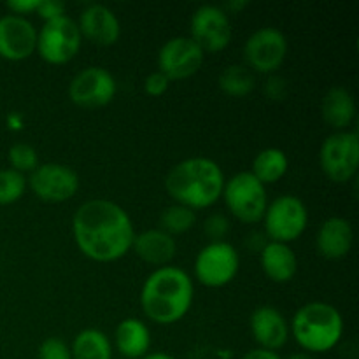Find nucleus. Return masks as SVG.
Returning a JSON list of instances; mask_svg holds the SVG:
<instances>
[{
  "mask_svg": "<svg viewBox=\"0 0 359 359\" xmlns=\"http://www.w3.org/2000/svg\"><path fill=\"white\" fill-rule=\"evenodd\" d=\"M142 359H177V358L170 356V354H167V353H149Z\"/></svg>",
  "mask_w": 359,
  "mask_h": 359,
  "instance_id": "4c0bfd02",
  "label": "nucleus"
},
{
  "mask_svg": "<svg viewBox=\"0 0 359 359\" xmlns=\"http://www.w3.org/2000/svg\"><path fill=\"white\" fill-rule=\"evenodd\" d=\"M28 188L27 177L13 168L0 170V205H11L21 200Z\"/></svg>",
  "mask_w": 359,
  "mask_h": 359,
  "instance_id": "bb28decb",
  "label": "nucleus"
},
{
  "mask_svg": "<svg viewBox=\"0 0 359 359\" xmlns=\"http://www.w3.org/2000/svg\"><path fill=\"white\" fill-rule=\"evenodd\" d=\"M262 221L270 242L291 244L307 230L309 210L304 200L298 196L280 195L269 202Z\"/></svg>",
  "mask_w": 359,
  "mask_h": 359,
  "instance_id": "423d86ee",
  "label": "nucleus"
},
{
  "mask_svg": "<svg viewBox=\"0 0 359 359\" xmlns=\"http://www.w3.org/2000/svg\"><path fill=\"white\" fill-rule=\"evenodd\" d=\"M79 32L83 37L97 46H114L121 37V23L111 7L104 4H90L79 14Z\"/></svg>",
  "mask_w": 359,
  "mask_h": 359,
  "instance_id": "f3484780",
  "label": "nucleus"
},
{
  "mask_svg": "<svg viewBox=\"0 0 359 359\" xmlns=\"http://www.w3.org/2000/svg\"><path fill=\"white\" fill-rule=\"evenodd\" d=\"M221 91L228 97L242 98L248 97L256 86V79L252 76V70L245 65H228L217 77Z\"/></svg>",
  "mask_w": 359,
  "mask_h": 359,
  "instance_id": "393cba45",
  "label": "nucleus"
},
{
  "mask_svg": "<svg viewBox=\"0 0 359 359\" xmlns=\"http://www.w3.org/2000/svg\"><path fill=\"white\" fill-rule=\"evenodd\" d=\"M72 237L86 258L97 263H112L132 251L135 228L121 205L111 200L93 198L74 212Z\"/></svg>",
  "mask_w": 359,
  "mask_h": 359,
  "instance_id": "f257e3e1",
  "label": "nucleus"
},
{
  "mask_svg": "<svg viewBox=\"0 0 359 359\" xmlns=\"http://www.w3.org/2000/svg\"><path fill=\"white\" fill-rule=\"evenodd\" d=\"M37 49V28L28 18L6 14L0 16V58L23 62Z\"/></svg>",
  "mask_w": 359,
  "mask_h": 359,
  "instance_id": "2eb2a0df",
  "label": "nucleus"
},
{
  "mask_svg": "<svg viewBox=\"0 0 359 359\" xmlns=\"http://www.w3.org/2000/svg\"><path fill=\"white\" fill-rule=\"evenodd\" d=\"M290 170V158L279 147H266L259 151L252 160L251 174L262 182L263 186L276 184Z\"/></svg>",
  "mask_w": 359,
  "mask_h": 359,
  "instance_id": "5701e85b",
  "label": "nucleus"
},
{
  "mask_svg": "<svg viewBox=\"0 0 359 359\" xmlns=\"http://www.w3.org/2000/svg\"><path fill=\"white\" fill-rule=\"evenodd\" d=\"M321 114L326 125L335 128L337 132L347 130L356 118V102L353 93L342 86L330 88L323 97Z\"/></svg>",
  "mask_w": 359,
  "mask_h": 359,
  "instance_id": "4be33fe9",
  "label": "nucleus"
},
{
  "mask_svg": "<svg viewBox=\"0 0 359 359\" xmlns=\"http://www.w3.org/2000/svg\"><path fill=\"white\" fill-rule=\"evenodd\" d=\"M118 93L116 77L105 67L91 65L79 70L69 84V97L84 109L105 107Z\"/></svg>",
  "mask_w": 359,
  "mask_h": 359,
  "instance_id": "f8f14e48",
  "label": "nucleus"
},
{
  "mask_svg": "<svg viewBox=\"0 0 359 359\" xmlns=\"http://www.w3.org/2000/svg\"><path fill=\"white\" fill-rule=\"evenodd\" d=\"M203 233L210 242H223L230 233V221L223 214H210L203 223Z\"/></svg>",
  "mask_w": 359,
  "mask_h": 359,
  "instance_id": "c756f323",
  "label": "nucleus"
},
{
  "mask_svg": "<svg viewBox=\"0 0 359 359\" xmlns=\"http://www.w3.org/2000/svg\"><path fill=\"white\" fill-rule=\"evenodd\" d=\"M354 230L346 217L333 216L321 223L316 237V248L326 259H342L353 249Z\"/></svg>",
  "mask_w": 359,
  "mask_h": 359,
  "instance_id": "a211bd4d",
  "label": "nucleus"
},
{
  "mask_svg": "<svg viewBox=\"0 0 359 359\" xmlns=\"http://www.w3.org/2000/svg\"><path fill=\"white\" fill-rule=\"evenodd\" d=\"M32 193L48 203H62L79 191V175L63 163H41L27 179Z\"/></svg>",
  "mask_w": 359,
  "mask_h": 359,
  "instance_id": "ddd939ff",
  "label": "nucleus"
},
{
  "mask_svg": "<svg viewBox=\"0 0 359 359\" xmlns=\"http://www.w3.org/2000/svg\"><path fill=\"white\" fill-rule=\"evenodd\" d=\"M7 126L13 130H21V126H23V118H21L18 112H11V114L7 116Z\"/></svg>",
  "mask_w": 359,
  "mask_h": 359,
  "instance_id": "c9c22d12",
  "label": "nucleus"
},
{
  "mask_svg": "<svg viewBox=\"0 0 359 359\" xmlns=\"http://www.w3.org/2000/svg\"><path fill=\"white\" fill-rule=\"evenodd\" d=\"M219 359H230V358H219Z\"/></svg>",
  "mask_w": 359,
  "mask_h": 359,
  "instance_id": "ea45409f",
  "label": "nucleus"
},
{
  "mask_svg": "<svg viewBox=\"0 0 359 359\" xmlns=\"http://www.w3.org/2000/svg\"><path fill=\"white\" fill-rule=\"evenodd\" d=\"M114 346L123 358L142 359L151 349V330L137 318H126L116 326Z\"/></svg>",
  "mask_w": 359,
  "mask_h": 359,
  "instance_id": "412c9836",
  "label": "nucleus"
},
{
  "mask_svg": "<svg viewBox=\"0 0 359 359\" xmlns=\"http://www.w3.org/2000/svg\"><path fill=\"white\" fill-rule=\"evenodd\" d=\"M223 170L210 158L193 156L179 161L165 177V189L174 203L189 207L196 212L219 202L224 188Z\"/></svg>",
  "mask_w": 359,
  "mask_h": 359,
  "instance_id": "7ed1b4c3",
  "label": "nucleus"
},
{
  "mask_svg": "<svg viewBox=\"0 0 359 359\" xmlns=\"http://www.w3.org/2000/svg\"><path fill=\"white\" fill-rule=\"evenodd\" d=\"M111 339L97 328H86L79 332L70 346L72 359H112Z\"/></svg>",
  "mask_w": 359,
  "mask_h": 359,
  "instance_id": "b1692460",
  "label": "nucleus"
},
{
  "mask_svg": "<svg viewBox=\"0 0 359 359\" xmlns=\"http://www.w3.org/2000/svg\"><path fill=\"white\" fill-rule=\"evenodd\" d=\"M242 359H283V358H280L277 353H273V351H265L256 347V349L249 351L248 354H244Z\"/></svg>",
  "mask_w": 359,
  "mask_h": 359,
  "instance_id": "f704fd0d",
  "label": "nucleus"
},
{
  "mask_svg": "<svg viewBox=\"0 0 359 359\" xmlns=\"http://www.w3.org/2000/svg\"><path fill=\"white\" fill-rule=\"evenodd\" d=\"M189 37L203 49V53H217L228 48L233 37L230 14L219 6L203 4L189 20Z\"/></svg>",
  "mask_w": 359,
  "mask_h": 359,
  "instance_id": "9b49d317",
  "label": "nucleus"
},
{
  "mask_svg": "<svg viewBox=\"0 0 359 359\" xmlns=\"http://www.w3.org/2000/svg\"><path fill=\"white\" fill-rule=\"evenodd\" d=\"M39 2H41V0H9V2L6 4V7L9 9L11 14L27 18V14L37 13Z\"/></svg>",
  "mask_w": 359,
  "mask_h": 359,
  "instance_id": "473e14b6",
  "label": "nucleus"
},
{
  "mask_svg": "<svg viewBox=\"0 0 359 359\" xmlns=\"http://www.w3.org/2000/svg\"><path fill=\"white\" fill-rule=\"evenodd\" d=\"M241 269V256L230 242H209L198 251L193 265L195 279L202 286L224 287L233 283Z\"/></svg>",
  "mask_w": 359,
  "mask_h": 359,
  "instance_id": "1a4fd4ad",
  "label": "nucleus"
},
{
  "mask_svg": "<svg viewBox=\"0 0 359 359\" xmlns=\"http://www.w3.org/2000/svg\"><path fill=\"white\" fill-rule=\"evenodd\" d=\"M259 265L272 283L287 284L297 276L298 258L290 244L269 241L259 252Z\"/></svg>",
  "mask_w": 359,
  "mask_h": 359,
  "instance_id": "aec40b11",
  "label": "nucleus"
},
{
  "mask_svg": "<svg viewBox=\"0 0 359 359\" xmlns=\"http://www.w3.org/2000/svg\"><path fill=\"white\" fill-rule=\"evenodd\" d=\"M344 318L339 309L326 302H311L294 312L290 335L309 354H325L335 349L344 337Z\"/></svg>",
  "mask_w": 359,
  "mask_h": 359,
  "instance_id": "20e7f679",
  "label": "nucleus"
},
{
  "mask_svg": "<svg viewBox=\"0 0 359 359\" xmlns=\"http://www.w3.org/2000/svg\"><path fill=\"white\" fill-rule=\"evenodd\" d=\"M168 88H170V79L163 76L160 70L147 74L146 79H144V93L149 95V97H161V95L167 93Z\"/></svg>",
  "mask_w": 359,
  "mask_h": 359,
  "instance_id": "7c9ffc66",
  "label": "nucleus"
},
{
  "mask_svg": "<svg viewBox=\"0 0 359 359\" xmlns=\"http://www.w3.org/2000/svg\"><path fill=\"white\" fill-rule=\"evenodd\" d=\"M37 14L44 21L55 20L65 14V4L58 2V0H41L37 7Z\"/></svg>",
  "mask_w": 359,
  "mask_h": 359,
  "instance_id": "2f4dec72",
  "label": "nucleus"
},
{
  "mask_svg": "<svg viewBox=\"0 0 359 359\" xmlns=\"http://www.w3.org/2000/svg\"><path fill=\"white\" fill-rule=\"evenodd\" d=\"M83 35L79 27L70 16L55 18L44 21L41 30L37 32V49L42 60L51 65H65L72 62L81 51Z\"/></svg>",
  "mask_w": 359,
  "mask_h": 359,
  "instance_id": "0eeeda50",
  "label": "nucleus"
},
{
  "mask_svg": "<svg viewBox=\"0 0 359 359\" xmlns=\"http://www.w3.org/2000/svg\"><path fill=\"white\" fill-rule=\"evenodd\" d=\"M286 359H316V358H314V354H309V353H305V351H300V353L290 354Z\"/></svg>",
  "mask_w": 359,
  "mask_h": 359,
  "instance_id": "58836bf2",
  "label": "nucleus"
},
{
  "mask_svg": "<svg viewBox=\"0 0 359 359\" xmlns=\"http://www.w3.org/2000/svg\"><path fill=\"white\" fill-rule=\"evenodd\" d=\"M287 39L279 28L263 27L252 32L245 41L244 60L249 70L259 74H273L280 69L287 56Z\"/></svg>",
  "mask_w": 359,
  "mask_h": 359,
  "instance_id": "9d476101",
  "label": "nucleus"
},
{
  "mask_svg": "<svg viewBox=\"0 0 359 359\" xmlns=\"http://www.w3.org/2000/svg\"><path fill=\"white\" fill-rule=\"evenodd\" d=\"M248 6V2H245V0H233V2H230V4H226V7H223L224 11H233V13H237V11H241V9H244V7Z\"/></svg>",
  "mask_w": 359,
  "mask_h": 359,
  "instance_id": "e433bc0d",
  "label": "nucleus"
},
{
  "mask_svg": "<svg viewBox=\"0 0 359 359\" xmlns=\"http://www.w3.org/2000/svg\"><path fill=\"white\" fill-rule=\"evenodd\" d=\"M205 53L189 35H179L165 42L158 51V70L172 81L195 76L203 65Z\"/></svg>",
  "mask_w": 359,
  "mask_h": 359,
  "instance_id": "4468645a",
  "label": "nucleus"
},
{
  "mask_svg": "<svg viewBox=\"0 0 359 359\" xmlns=\"http://www.w3.org/2000/svg\"><path fill=\"white\" fill-rule=\"evenodd\" d=\"M132 249L144 263L160 269L170 265L177 252V241L160 228H151L135 233Z\"/></svg>",
  "mask_w": 359,
  "mask_h": 359,
  "instance_id": "6ab92c4d",
  "label": "nucleus"
},
{
  "mask_svg": "<svg viewBox=\"0 0 359 359\" xmlns=\"http://www.w3.org/2000/svg\"><path fill=\"white\" fill-rule=\"evenodd\" d=\"M249 328L259 349L277 353L290 340V323L283 312L272 305L256 307L249 319Z\"/></svg>",
  "mask_w": 359,
  "mask_h": 359,
  "instance_id": "dca6fc26",
  "label": "nucleus"
},
{
  "mask_svg": "<svg viewBox=\"0 0 359 359\" xmlns=\"http://www.w3.org/2000/svg\"><path fill=\"white\" fill-rule=\"evenodd\" d=\"M195 300V284L179 266H160L146 277L140 290V307L149 321L170 326L186 318Z\"/></svg>",
  "mask_w": 359,
  "mask_h": 359,
  "instance_id": "f03ea898",
  "label": "nucleus"
},
{
  "mask_svg": "<svg viewBox=\"0 0 359 359\" xmlns=\"http://www.w3.org/2000/svg\"><path fill=\"white\" fill-rule=\"evenodd\" d=\"M319 165L326 177L337 184H346L358 174L359 135L351 130L326 137L319 149Z\"/></svg>",
  "mask_w": 359,
  "mask_h": 359,
  "instance_id": "6e6552de",
  "label": "nucleus"
},
{
  "mask_svg": "<svg viewBox=\"0 0 359 359\" xmlns=\"http://www.w3.org/2000/svg\"><path fill=\"white\" fill-rule=\"evenodd\" d=\"M195 224L196 212L193 209H189V207L181 205V203H172V205H168L160 216V230L172 235V237L186 233V231L191 230Z\"/></svg>",
  "mask_w": 359,
  "mask_h": 359,
  "instance_id": "a878e982",
  "label": "nucleus"
},
{
  "mask_svg": "<svg viewBox=\"0 0 359 359\" xmlns=\"http://www.w3.org/2000/svg\"><path fill=\"white\" fill-rule=\"evenodd\" d=\"M270 90H273L272 93L269 95L270 98H273V100H276V98H283L284 91H286V86H284V81L280 79V77L272 76L269 79V83H266V93H269Z\"/></svg>",
  "mask_w": 359,
  "mask_h": 359,
  "instance_id": "72a5a7b5",
  "label": "nucleus"
},
{
  "mask_svg": "<svg viewBox=\"0 0 359 359\" xmlns=\"http://www.w3.org/2000/svg\"><path fill=\"white\" fill-rule=\"evenodd\" d=\"M37 359H72L70 346L58 337H49L39 347Z\"/></svg>",
  "mask_w": 359,
  "mask_h": 359,
  "instance_id": "c85d7f7f",
  "label": "nucleus"
},
{
  "mask_svg": "<svg viewBox=\"0 0 359 359\" xmlns=\"http://www.w3.org/2000/svg\"><path fill=\"white\" fill-rule=\"evenodd\" d=\"M221 198L224 200L231 216L245 224L259 223L269 205L266 186H263L251 172H238L226 179Z\"/></svg>",
  "mask_w": 359,
  "mask_h": 359,
  "instance_id": "39448f33",
  "label": "nucleus"
},
{
  "mask_svg": "<svg viewBox=\"0 0 359 359\" xmlns=\"http://www.w3.org/2000/svg\"><path fill=\"white\" fill-rule=\"evenodd\" d=\"M7 160H9L11 168L20 174H32L35 168L39 167V154L37 149L34 146L27 142H18L13 144L9 147V153H7Z\"/></svg>",
  "mask_w": 359,
  "mask_h": 359,
  "instance_id": "cd10ccee",
  "label": "nucleus"
}]
</instances>
